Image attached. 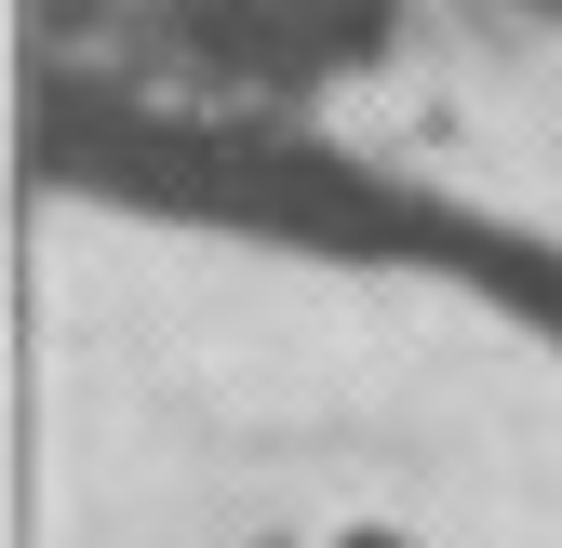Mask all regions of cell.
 <instances>
[{"label": "cell", "instance_id": "6da1fadb", "mask_svg": "<svg viewBox=\"0 0 562 548\" xmlns=\"http://www.w3.org/2000/svg\"><path fill=\"white\" fill-rule=\"evenodd\" d=\"M536 14H562V0H536Z\"/></svg>", "mask_w": 562, "mask_h": 548}]
</instances>
